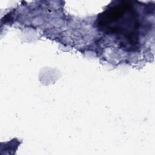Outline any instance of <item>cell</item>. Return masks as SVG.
<instances>
[{
    "label": "cell",
    "instance_id": "obj_1",
    "mask_svg": "<svg viewBox=\"0 0 155 155\" xmlns=\"http://www.w3.org/2000/svg\"><path fill=\"white\" fill-rule=\"evenodd\" d=\"M97 26L100 30L113 35L120 41L121 46L130 50L139 44V22L133 6L127 2L120 1L99 14Z\"/></svg>",
    "mask_w": 155,
    "mask_h": 155
}]
</instances>
